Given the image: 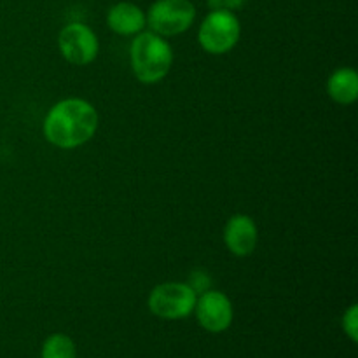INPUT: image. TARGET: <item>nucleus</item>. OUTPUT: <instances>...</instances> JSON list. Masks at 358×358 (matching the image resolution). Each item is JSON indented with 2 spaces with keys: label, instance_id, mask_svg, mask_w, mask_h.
<instances>
[{
  "label": "nucleus",
  "instance_id": "1a4fd4ad",
  "mask_svg": "<svg viewBox=\"0 0 358 358\" xmlns=\"http://www.w3.org/2000/svg\"><path fill=\"white\" fill-rule=\"evenodd\" d=\"M107 23L119 35H136L147 27L145 13L131 2H119L110 7Z\"/></svg>",
  "mask_w": 358,
  "mask_h": 358
},
{
  "label": "nucleus",
  "instance_id": "9b49d317",
  "mask_svg": "<svg viewBox=\"0 0 358 358\" xmlns=\"http://www.w3.org/2000/svg\"><path fill=\"white\" fill-rule=\"evenodd\" d=\"M41 358H77L72 339L65 334H52L42 345Z\"/></svg>",
  "mask_w": 358,
  "mask_h": 358
},
{
  "label": "nucleus",
  "instance_id": "f257e3e1",
  "mask_svg": "<svg viewBox=\"0 0 358 358\" xmlns=\"http://www.w3.org/2000/svg\"><path fill=\"white\" fill-rule=\"evenodd\" d=\"M98 128V114L93 105L80 98H66L48 112L44 136L59 149H76L93 138Z\"/></svg>",
  "mask_w": 358,
  "mask_h": 358
},
{
  "label": "nucleus",
  "instance_id": "39448f33",
  "mask_svg": "<svg viewBox=\"0 0 358 358\" xmlns=\"http://www.w3.org/2000/svg\"><path fill=\"white\" fill-rule=\"evenodd\" d=\"M145 17L150 31L173 37L189 30L196 17V7L191 0H156Z\"/></svg>",
  "mask_w": 358,
  "mask_h": 358
},
{
  "label": "nucleus",
  "instance_id": "20e7f679",
  "mask_svg": "<svg viewBox=\"0 0 358 358\" xmlns=\"http://www.w3.org/2000/svg\"><path fill=\"white\" fill-rule=\"evenodd\" d=\"M198 294L189 283L168 282L156 285L150 292L149 310L163 320H182L194 311Z\"/></svg>",
  "mask_w": 358,
  "mask_h": 358
},
{
  "label": "nucleus",
  "instance_id": "f03ea898",
  "mask_svg": "<svg viewBox=\"0 0 358 358\" xmlns=\"http://www.w3.org/2000/svg\"><path fill=\"white\" fill-rule=\"evenodd\" d=\"M129 62L140 83L156 84L170 72L173 51L161 35L154 31H140L129 48Z\"/></svg>",
  "mask_w": 358,
  "mask_h": 358
},
{
  "label": "nucleus",
  "instance_id": "423d86ee",
  "mask_svg": "<svg viewBox=\"0 0 358 358\" xmlns=\"http://www.w3.org/2000/svg\"><path fill=\"white\" fill-rule=\"evenodd\" d=\"M59 52L72 65L84 66L98 56V37L87 24L70 23L58 35Z\"/></svg>",
  "mask_w": 358,
  "mask_h": 358
},
{
  "label": "nucleus",
  "instance_id": "0eeeda50",
  "mask_svg": "<svg viewBox=\"0 0 358 358\" xmlns=\"http://www.w3.org/2000/svg\"><path fill=\"white\" fill-rule=\"evenodd\" d=\"M196 318L205 331L219 334L233 324V304L226 294L219 290H206L196 299Z\"/></svg>",
  "mask_w": 358,
  "mask_h": 358
},
{
  "label": "nucleus",
  "instance_id": "6e6552de",
  "mask_svg": "<svg viewBox=\"0 0 358 358\" xmlns=\"http://www.w3.org/2000/svg\"><path fill=\"white\" fill-rule=\"evenodd\" d=\"M257 240L259 231L252 217L240 213L227 220L226 229H224V241L231 254L238 257L250 255L257 247Z\"/></svg>",
  "mask_w": 358,
  "mask_h": 358
},
{
  "label": "nucleus",
  "instance_id": "f8f14e48",
  "mask_svg": "<svg viewBox=\"0 0 358 358\" xmlns=\"http://www.w3.org/2000/svg\"><path fill=\"white\" fill-rule=\"evenodd\" d=\"M343 329H345L346 336L352 339L353 343H357L358 339V306L357 304H352L348 308V311L343 317Z\"/></svg>",
  "mask_w": 358,
  "mask_h": 358
},
{
  "label": "nucleus",
  "instance_id": "9d476101",
  "mask_svg": "<svg viewBox=\"0 0 358 358\" xmlns=\"http://www.w3.org/2000/svg\"><path fill=\"white\" fill-rule=\"evenodd\" d=\"M327 93L334 101L350 105L358 98V73L353 69H338L327 80Z\"/></svg>",
  "mask_w": 358,
  "mask_h": 358
},
{
  "label": "nucleus",
  "instance_id": "7ed1b4c3",
  "mask_svg": "<svg viewBox=\"0 0 358 358\" xmlns=\"http://www.w3.org/2000/svg\"><path fill=\"white\" fill-rule=\"evenodd\" d=\"M240 34V21L233 10L212 9L199 27L198 41L210 55H224L238 44Z\"/></svg>",
  "mask_w": 358,
  "mask_h": 358
},
{
  "label": "nucleus",
  "instance_id": "ddd939ff",
  "mask_svg": "<svg viewBox=\"0 0 358 358\" xmlns=\"http://www.w3.org/2000/svg\"><path fill=\"white\" fill-rule=\"evenodd\" d=\"M243 2L245 0H208L212 9H226V10L240 9V7L243 6Z\"/></svg>",
  "mask_w": 358,
  "mask_h": 358
}]
</instances>
